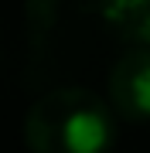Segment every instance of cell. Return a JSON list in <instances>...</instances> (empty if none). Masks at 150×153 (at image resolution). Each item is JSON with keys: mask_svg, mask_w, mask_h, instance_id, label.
Wrapping results in <instances>:
<instances>
[{"mask_svg": "<svg viewBox=\"0 0 150 153\" xmlns=\"http://www.w3.org/2000/svg\"><path fill=\"white\" fill-rule=\"evenodd\" d=\"M24 136L38 153H99L116 140V119L96 92L68 85L31 105Z\"/></svg>", "mask_w": 150, "mask_h": 153, "instance_id": "1", "label": "cell"}, {"mask_svg": "<svg viewBox=\"0 0 150 153\" xmlns=\"http://www.w3.org/2000/svg\"><path fill=\"white\" fill-rule=\"evenodd\" d=\"M113 109L130 123H150V48L126 51L109 75Z\"/></svg>", "mask_w": 150, "mask_h": 153, "instance_id": "2", "label": "cell"}]
</instances>
